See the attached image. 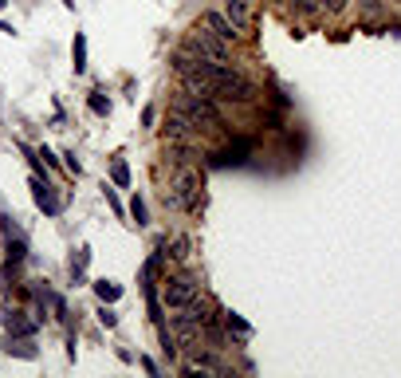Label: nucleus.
<instances>
[{
    "instance_id": "obj_25",
    "label": "nucleus",
    "mask_w": 401,
    "mask_h": 378,
    "mask_svg": "<svg viewBox=\"0 0 401 378\" xmlns=\"http://www.w3.org/2000/svg\"><path fill=\"white\" fill-rule=\"evenodd\" d=\"M154 119H158V110H154V107L142 110V126H154Z\"/></svg>"
},
{
    "instance_id": "obj_16",
    "label": "nucleus",
    "mask_w": 401,
    "mask_h": 378,
    "mask_svg": "<svg viewBox=\"0 0 401 378\" xmlns=\"http://www.w3.org/2000/svg\"><path fill=\"white\" fill-rule=\"evenodd\" d=\"M130 221L138 225V229H146V225H150V209H146V197H142V194L130 197Z\"/></svg>"
},
{
    "instance_id": "obj_17",
    "label": "nucleus",
    "mask_w": 401,
    "mask_h": 378,
    "mask_svg": "<svg viewBox=\"0 0 401 378\" xmlns=\"http://www.w3.org/2000/svg\"><path fill=\"white\" fill-rule=\"evenodd\" d=\"M110 182L118 185V189H130V166H126V158L110 162Z\"/></svg>"
},
{
    "instance_id": "obj_26",
    "label": "nucleus",
    "mask_w": 401,
    "mask_h": 378,
    "mask_svg": "<svg viewBox=\"0 0 401 378\" xmlns=\"http://www.w3.org/2000/svg\"><path fill=\"white\" fill-rule=\"evenodd\" d=\"M0 32H8V36H12L16 28H12V24H4V20H0Z\"/></svg>"
},
{
    "instance_id": "obj_12",
    "label": "nucleus",
    "mask_w": 401,
    "mask_h": 378,
    "mask_svg": "<svg viewBox=\"0 0 401 378\" xmlns=\"http://www.w3.org/2000/svg\"><path fill=\"white\" fill-rule=\"evenodd\" d=\"M91 288H95L98 304H118V300H122V284L118 280H95Z\"/></svg>"
},
{
    "instance_id": "obj_11",
    "label": "nucleus",
    "mask_w": 401,
    "mask_h": 378,
    "mask_svg": "<svg viewBox=\"0 0 401 378\" xmlns=\"http://www.w3.org/2000/svg\"><path fill=\"white\" fill-rule=\"evenodd\" d=\"M220 323L232 331V339H236V347H244V343L252 339V323L240 316V311H232V307H220Z\"/></svg>"
},
{
    "instance_id": "obj_6",
    "label": "nucleus",
    "mask_w": 401,
    "mask_h": 378,
    "mask_svg": "<svg viewBox=\"0 0 401 378\" xmlns=\"http://www.w3.org/2000/svg\"><path fill=\"white\" fill-rule=\"evenodd\" d=\"M32 197H36V209L44 217H60L63 213V194L48 173H32Z\"/></svg>"
},
{
    "instance_id": "obj_7",
    "label": "nucleus",
    "mask_w": 401,
    "mask_h": 378,
    "mask_svg": "<svg viewBox=\"0 0 401 378\" xmlns=\"http://www.w3.org/2000/svg\"><path fill=\"white\" fill-rule=\"evenodd\" d=\"M161 252H166V260H170V268H181V264H189L193 260V237L181 229L166 232V237H158Z\"/></svg>"
},
{
    "instance_id": "obj_1",
    "label": "nucleus",
    "mask_w": 401,
    "mask_h": 378,
    "mask_svg": "<svg viewBox=\"0 0 401 378\" xmlns=\"http://www.w3.org/2000/svg\"><path fill=\"white\" fill-rule=\"evenodd\" d=\"M170 107L173 110H181L185 119H193L197 122V130L205 138H224L229 135V114H224V107H220L213 95H193V91H173L170 98Z\"/></svg>"
},
{
    "instance_id": "obj_15",
    "label": "nucleus",
    "mask_w": 401,
    "mask_h": 378,
    "mask_svg": "<svg viewBox=\"0 0 401 378\" xmlns=\"http://www.w3.org/2000/svg\"><path fill=\"white\" fill-rule=\"evenodd\" d=\"M71 67H75V75H83V71H87V36H83V32H75V44H71Z\"/></svg>"
},
{
    "instance_id": "obj_5",
    "label": "nucleus",
    "mask_w": 401,
    "mask_h": 378,
    "mask_svg": "<svg viewBox=\"0 0 401 378\" xmlns=\"http://www.w3.org/2000/svg\"><path fill=\"white\" fill-rule=\"evenodd\" d=\"M161 138L166 142H189V146H205V135L197 130L193 119H185L181 110H166V122H161Z\"/></svg>"
},
{
    "instance_id": "obj_8",
    "label": "nucleus",
    "mask_w": 401,
    "mask_h": 378,
    "mask_svg": "<svg viewBox=\"0 0 401 378\" xmlns=\"http://www.w3.org/2000/svg\"><path fill=\"white\" fill-rule=\"evenodd\" d=\"M220 12L229 16L232 28H236L244 40L252 36V28H256V0H220Z\"/></svg>"
},
{
    "instance_id": "obj_4",
    "label": "nucleus",
    "mask_w": 401,
    "mask_h": 378,
    "mask_svg": "<svg viewBox=\"0 0 401 378\" xmlns=\"http://www.w3.org/2000/svg\"><path fill=\"white\" fill-rule=\"evenodd\" d=\"M181 48H189L193 55H201V60H213V63H232V48L224 44L220 36H213L201 20H197L189 32L181 36Z\"/></svg>"
},
{
    "instance_id": "obj_24",
    "label": "nucleus",
    "mask_w": 401,
    "mask_h": 378,
    "mask_svg": "<svg viewBox=\"0 0 401 378\" xmlns=\"http://www.w3.org/2000/svg\"><path fill=\"white\" fill-rule=\"evenodd\" d=\"M138 366H142V370H146V375H161V366L154 363V359H150V354H142V359H138Z\"/></svg>"
},
{
    "instance_id": "obj_21",
    "label": "nucleus",
    "mask_w": 401,
    "mask_h": 378,
    "mask_svg": "<svg viewBox=\"0 0 401 378\" xmlns=\"http://www.w3.org/2000/svg\"><path fill=\"white\" fill-rule=\"evenodd\" d=\"M346 8H350V0H323V12L327 16H342Z\"/></svg>"
},
{
    "instance_id": "obj_22",
    "label": "nucleus",
    "mask_w": 401,
    "mask_h": 378,
    "mask_svg": "<svg viewBox=\"0 0 401 378\" xmlns=\"http://www.w3.org/2000/svg\"><path fill=\"white\" fill-rule=\"evenodd\" d=\"M103 194H107V205L114 209V217H122L126 209H122V201H118V194H114V185H103Z\"/></svg>"
},
{
    "instance_id": "obj_3",
    "label": "nucleus",
    "mask_w": 401,
    "mask_h": 378,
    "mask_svg": "<svg viewBox=\"0 0 401 378\" xmlns=\"http://www.w3.org/2000/svg\"><path fill=\"white\" fill-rule=\"evenodd\" d=\"M201 292H205V280H201V272H197L193 264L170 268L161 276V304H166V311H177V307L193 304Z\"/></svg>"
},
{
    "instance_id": "obj_14",
    "label": "nucleus",
    "mask_w": 401,
    "mask_h": 378,
    "mask_svg": "<svg viewBox=\"0 0 401 378\" xmlns=\"http://www.w3.org/2000/svg\"><path fill=\"white\" fill-rule=\"evenodd\" d=\"M87 264H91V248L79 244V252L71 257V284H83L87 280Z\"/></svg>"
},
{
    "instance_id": "obj_19",
    "label": "nucleus",
    "mask_w": 401,
    "mask_h": 378,
    "mask_svg": "<svg viewBox=\"0 0 401 378\" xmlns=\"http://www.w3.org/2000/svg\"><path fill=\"white\" fill-rule=\"evenodd\" d=\"M87 107H91V114L107 119V114H110V98L103 95V91H91V95H87Z\"/></svg>"
},
{
    "instance_id": "obj_18",
    "label": "nucleus",
    "mask_w": 401,
    "mask_h": 378,
    "mask_svg": "<svg viewBox=\"0 0 401 378\" xmlns=\"http://www.w3.org/2000/svg\"><path fill=\"white\" fill-rule=\"evenodd\" d=\"M354 4H358V12L366 16V20H382V16H386V0H354Z\"/></svg>"
},
{
    "instance_id": "obj_23",
    "label": "nucleus",
    "mask_w": 401,
    "mask_h": 378,
    "mask_svg": "<svg viewBox=\"0 0 401 378\" xmlns=\"http://www.w3.org/2000/svg\"><path fill=\"white\" fill-rule=\"evenodd\" d=\"M63 166H67V173H75V178L83 173V162L75 158V150H67V154H63Z\"/></svg>"
},
{
    "instance_id": "obj_2",
    "label": "nucleus",
    "mask_w": 401,
    "mask_h": 378,
    "mask_svg": "<svg viewBox=\"0 0 401 378\" xmlns=\"http://www.w3.org/2000/svg\"><path fill=\"white\" fill-rule=\"evenodd\" d=\"M166 209L173 213H185V217H197L201 213V197H205V170L201 162H189L181 170H170V185H166Z\"/></svg>"
},
{
    "instance_id": "obj_20",
    "label": "nucleus",
    "mask_w": 401,
    "mask_h": 378,
    "mask_svg": "<svg viewBox=\"0 0 401 378\" xmlns=\"http://www.w3.org/2000/svg\"><path fill=\"white\" fill-rule=\"evenodd\" d=\"M95 316H98V323H103L107 331H114V327H118V311H114V304H98V311H95Z\"/></svg>"
},
{
    "instance_id": "obj_27",
    "label": "nucleus",
    "mask_w": 401,
    "mask_h": 378,
    "mask_svg": "<svg viewBox=\"0 0 401 378\" xmlns=\"http://www.w3.org/2000/svg\"><path fill=\"white\" fill-rule=\"evenodd\" d=\"M271 4H280V8H287V4H292V0H271Z\"/></svg>"
},
{
    "instance_id": "obj_29",
    "label": "nucleus",
    "mask_w": 401,
    "mask_h": 378,
    "mask_svg": "<svg viewBox=\"0 0 401 378\" xmlns=\"http://www.w3.org/2000/svg\"><path fill=\"white\" fill-rule=\"evenodd\" d=\"M386 4H401V0H386Z\"/></svg>"
},
{
    "instance_id": "obj_13",
    "label": "nucleus",
    "mask_w": 401,
    "mask_h": 378,
    "mask_svg": "<svg viewBox=\"0 0 401 378\" xmlns=\"http://www.w3.org/2000/svg\"><path fill=\"white\" fill-rule=\"evenodd\" d=\"M287 8H292V12H295V20H303V24H311V20H319V16H323V8H319V0H292Z\"/></svg>"
},
{
    "instance_id": "obj_28",
    "label": "nucleus",
    "mask_w": 401,
    "mask_h": 378,
    "mask_svg": "<svg viewBox=\"0 0 401 378\" xmlns=\"http://www.w3.org/2000/svg\"><path fill=\"white\" fill-rule=\"evenodd\" d=\"M0 8H8V0H0Z\"/></svg>"
},
{
    "instance_id": "obj_10",
    "label": "nucleus",
    "mask_w": 401,
    "mask_h": 378,
    "mask_svg": "<svg viewBox=\"0 0 401 378\" xmlns=\"http://www.w3.org/2000/svg\"><path fill=\"white\" fill-rule=\"evenodd\" d=\"M4 354L8 359H39V347H36V339L32 335H4Z\"/></svg>"
},
{
    "instance_id": "obj_9",
    "label": "nucleus",
    "mask_w": 401,
    "mask_h": 378,
    "mask_svg": "<svg viewBox=\"0 0 401 378\" xmlns=\"http://www.w3.org/2000/svg\"><path fill=\"white\" fill-rule=\"evenodd\" d=\"M201 24H205L208 32H213V36L224 40L229 48H240V44H244V36L236 32V28H232V20H229L224 12H220V8H205V12H201Z\"/></svg>"
}]
</instances>
